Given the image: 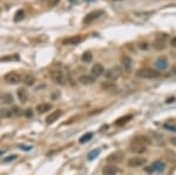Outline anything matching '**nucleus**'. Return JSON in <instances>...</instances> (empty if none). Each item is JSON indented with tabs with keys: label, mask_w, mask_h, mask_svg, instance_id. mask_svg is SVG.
I'll use <instances>...</instances> for the list:
<instances>
[{
	"label": "nucleus",
	"mask_w": 176,
	"mask_h": 175,
	"mask_svg": "<svg viewBox=\"0 0 176 175\" xmlns=\"http://www.w3.org/2000/svg\"><path fill=\"white\" fill-rule=\"evenodd\" d=\"M81 60H82V62H90L92 60H93V54L90 53V52H85L83 54L81 55Z\"/></svg>",
	"instance_id": "22"
},
{
	"label": "nucleus",
	"mask_w": 176,
	"mask_h": 175,
	"mask_svg": "<svg viewBox=\"0 0 176 175\" xmlns=\"http://www.w3.org/2000/svg\"><path fill=\"white\" fill-rule=\"evenodd\" d=\"M122 64H123L126 69H129L130 66H132V59L128 55H124V56H122Z\"/></svg>",
	"instance_id": "23"
},
{
	"label": "nucleus",
	"mask_w": 176,
	"mask_h": 175,
	"mask_svg": "<svg viewBox=\"0 0 176 175\" xmlns=\"http://www.w3.org/2000/svg\"><path fill=\"white\" fill-rule=\"evenodd\" d=\"M24 15H25V12L22 10H19V11L15 13V17H14V21H20L24 19Z\"/></svg>",
	"instance_id": "27"
},
{
	"label": "nucleus",
	"mask_w": 176,
	"mask_h": 175,
	"mask_svg": "<svg viewBox=\"0 0 176 175\" xmlns=\"http://www.w3.org/2000/svg\"><path fill=\"white\" fill-rule=\"evenodd\" d=\"M140 48H144V49H146V48H147V44H146V43H142V45H140Z\"/></svg>",
	"instance_id": "37"
},
{
	"label": "nucleus",
	"mask_w": 176,
	"mask_h": 175,
	"mask_svg": "<svg viewBox=\"0 0 176 175\" xmlns=\"http://www.w3.org/2000/svg\"><path fill=\"white\" fill-rule=\"evenodd\" d=\"M4 79H5V81L7 84H11V85H17V84H19L21 81L20 74L17 73V72H8L7 74H5Z\"/></svg>",
	"instance_id": "2"
},
{
	"label": "nucleus",
	"mask_w": 176,
	"mask_h": 175,
	"mask_svg": "<svg viewBox=\"0 0 176 175\" xmlns=\"http://www.w3.org/2000/svg\"><path fill=\"white\" fill-rule=\"evenodd\" d=\"M25 116L27 118V119H31V118H33V110H31V108H27V110H25Z\"/></svg>",
	"instance_id": "29"
},
{
	"label": "nucleus",
	"mask_w": 176,
	"mask_h": 175,
	"mask_svg": "<svg viewBox=\"0 0 176 175\" xmlns=\"http://www.w3.org/2000/svg\"><path fill=\"white\" fill-rule=\"evenodd\" d=\"M99 154H100V149H94V151H92L90 153L88 154V160H90V161L94 160Z\"/></svg>",
	"instance_id": "28"
},
{
	"label": "nucleus",
	"mask_w": 176,
	"mask_h": 175,
	"mask_svg": "<svg viewBox=\"0 0 176 175\" xmlns=\"http://www.w3.org/2000/svg\"><path fill=\"white\" fill-rule=\"evenodd\" d=\"M132 142H136L140 143V145H143V146H148L150 143V140L147 138V136H136L133 139Z\"/></svg>",
	"instance_id": "15"
},
{
	"label": "nucleus",
	"mask_w": 176,
	"mask_h": 175,
	"mask_svg": "<svg viewBox=\"0 0 176 175\" xmlns=\"http://www.w3.org/2000/svg\"><path fill=\"white\" fill-rule=\"evenodd\" d=\"M94 81H95L94 77H92V75H87V74L81 75V77L79 78V82L82 84V85H86V86H88V85H93Z\"/></svg>",
	"instance_id": "12"
},
{
	"label": "nucleus",
	"mask_w": 176,
	"mask_h": 175,
	"mask_svg": "<svg viewBox=\"0 0 176 175\" xmlns=\"http://www.w3.org/2000/svg\"><path fill=\"white\" fill-rule=\"evenodd\" d=\"M170 142H171V145H175L176 146V138H171L170 139Z\"/></svg>",
	"instance_id": "36"
},
{
	"label": "nucleus",
	"mask_w": 176,
	"mask_h": 175,
	"mask_svg": "<svg viewBox=\"0 0 176 175\" xmlns=\"http://www.w3.org/2000/svg\"><path fill=\"white\" fill-rule=\"evenodd\" d=\"M4 154V151H0V155H2Z\"/></svg>",
	"instance_id": "40"
},
{
	"label": "nucleus",
	"mask_w": 176,
	"mask_h": 175,
	"mask_svg": "<svg viewBox=\"0 0 176 175\" xmlns=\"http://www.w3.org/2000/svg\"><path fill=\"white\" fill-rule=\"evenodd\" d=\"M61 115H62V112H61L60 110H54V112H52V113L46 118V122H47L48 125H52V123H54L55 121L58 120Z\"/></svg>",
	"instance_id": "7"
},
{
	"label": "nucleus",
	"mask_w": 176,
	"mask_h": 175,
	"mask_svg": "<svg viewBox=\"0 0 176 175\" xmlns=\"http://www.w3.org/2000/svg\"><path fill=\"white\" fill-rule=\"evenodd\" d=\"M0 98H1V102L5 103V105H11L12 102H13V100H14L11 93H4Z\"/></svg>",
	"instance_id": "17"
},
{
	"label": "nucleus",
	"mask_w": 176,
	"mask_h": 175,
	"mask_svg": "<svg viewBox=\"0 0 176 175\" xmlns=\"http://www.w3.org/2000/svg\"><path fill=\"white\" fill-rule=\"evenodd\" d=\"M20 149H24V151H31L32 147H31V146H20Z\"/></svg>",
	"instance_id": "34"
},
{
	"label": "nucleus",
	"mask_w": 176,
	"mask_h": 175,
	"mask_svg": "<svg viewBox=\"0 0 176 175\" xmlns=\"http://www.w3.org/2000/svg\"><path fill=\"white\" fill-rule=\"evenodd\" d=\"M136 75L141 79H157L161 77V73L153 68H141L136 72Z\"/></svg>",
	"instance_id": "1"
},
{
	"label": "nucleus",
	"mask_w": 176,
	"mask_h": 175,
	"mask_svg": "<svg viewBox=\"0 0 176 175\" xmlns=\"http://www.w3.org/2000/svg\"><path fill=\"white\" fill-rule=\"evenodd\" d=\"M170 44H171V46H173V47H175V48H176V37H174V38L170 40Z\"/></svg>",
	"instance_id": "35"
},
{
	"label": "nucleus",
	"mask_w": 176,
	"mask_h": 175,
	"mask_svg": "<svg viewBox=\"0 0 176 175\" xmlns=\"http://www.w3.org/2000/svg\"><path fill=\"white\" fill-rule=\"evenodd\" d=\"M146 164H147V159L140 158V156H134L132 159H129L128 162H127V164L129 167H132V168H134V167H141V166Z\"/></svg>",
	"instance_id": "5"
},
{
	"label": "nucleus",
	"mask_w": 176,
	"mask_h": 175,
	"mask_svg": "<svg viewBox=\"0 0 176 175\" xmlns=\"http://www.w3.org/2000/svg\"><path fill=\"white\" fill-rule=\"evenodd\" d=\"M17 95H18V99L20 100L21 103H26L28 101V92L25 88H19L17 91Z\"/></svg>",
	"instance_id": "11"
},
{
	"label": "nucleus",
	"mask_w": 176,
	"mask_h": 175,
	"mask_svg": "<svg viewBox=\"0 0 176 175\" xmlns=\"http://www.w3.org/2000/svg\"><path fill=\"white\" fill-rule=\"evenodd\" d=\"M121 159H122L121 153H113L107 158V161H108V162H115V164H116V162L121 161Z\"/></svg>",
	"instance_id": "19"
},
{
	"label": "nucleus",
	"mask_w": 176,
	"mask_h": 175,
	"mask_svg": "<svg viewBox=\"0 0 176 175\" xmlns=\"http://www.w3.org/2000/svg\"><path fill=\"white\" fill-rule=\"evenodd\" d=\"M10 110H11L12 116H19V115L21 114V110H20L18 106H14V107H12Z\"/></svg>",
	"instance_id": "26"
},
{
	"label": "nucleus",
	"mask_w": 176,
	"mask_h": 175,
	"mask_svg": "<svg viewBox=\"0 0 176 175\" xmlns=\"http://www.w3.org/2000/svg\"><path fill=\"white\" fill-rule=\"evenodd\" d=\"M51 108H52V105L51 103H40V105L36 106L35 110H36V112L39 114H45V113H47Z\"/></svg>",
	"instance_id": "14"
},
{
	"label": "nucleus",
	"mask_w": 176,
	"mask_h": 175,
	"mask_svg": "<svg viewBox=\"0 0 176 175\" xmlns=\"http://www.w3.org/2000/svg\"><path fill=\"white\" fill-rule=\"evenodd\" d=\"M165 169V164L161 162V161H156L152 164L150 168H147V170H156V172H161Z\"/></svg>",
	"instance_id": "16"
},
{
	"label": "nucleus",
	"mask_w": 176,
	"mask_h": 175,
	"mask_svg": "<svg viewBox=\"0 0 176 175\" xmlns=\"http://www.w3.org/2000/svg\"><path fill=\"white\" fill-rule=\"evenodd\" d=\"M153 47H154L155 49H157V51H162V49H165V47H167V44H165V41L162 38H159V39H156L153 43Z\"/></svg>",
	"instance_id": "13"
},
{
	"label": "nucleus",
	"mask_w": 176,
	"mask_h": 175,
	"mask_svg": "<svg viewBox=\"0 0 176 175\" xmlns=\"http://www.w3.org/2000/svg\"><path fill=\"white\" fill-rule=\"evenodd\" d=\"M103 14V11H94V12H90L89 14H87L85 18H83V20L82 22L85 24V25H89V24H92V22L94 21L95 19H98L99 17H101Z\"/></svg>",
	"instance_id": "4"
},
{
	"label": "nucleus",
	"mask_w": 176,
	"mask_h": 175,
	"mask_svg": "<svg viewBox=\"0 0 176 175\" xmlns=\"http://www.w3.org/2000/svg\"><path fill=\"white\" fill-rule=\"evenodd\" d=\"M13 59H18V56L15 55V56H6V58H2L1 60L4 61V60H13Z\"/></svg>",
	"instance_id": "33"
},
{
	"label": "nucleus",
	"mask_w": 176,
	"mask_h": 175,
	"mask_svg": "<svg viewBox=\"0 0 176 175\" xmlns=\"http://www.w3.org/2000/svg\"><path fill=\"white\" fill-rule=\"evenodd\" d=\"M15 158H17V155H14V154H13V155H10L8 158H5V159H4V161H5V162H8V161H11V160H14Z\"/></svg>",
	"instance_id": "31"
},
{
	"label": "nucleus",
	"mask_w": 176,
	"mask_h": 175,
	"mask_svg": "<svg viewBox=\"0 0 176 175\" xmlns=\"http://www.w3.org/2000/svg\"><path fill=\"white\" fill-rule=\"evenodd\" d=\"M132 118H133V115H130V114H129V115H126V116H122V118H120L119 120L115 121V125H116V126H122V125L127 123V122L130 120Z\"/></svg>",
	"instance_id": "21"
},
{
	"label": "nucleus",
	"mask_w": 176,
	"mask_h": 175,
	"mask_svg": "<svg viewBox=\"0 0 176 175\" xmlns=\"http://www.w3.org/2000/svg\"><path fill=\"white\" fill-rule=\"evenodd\" d=\"M130 152L135 154H142L147 151V146H143V145H140V143L136 142H132L130 143Z\"/></svg>",
	"instance_id": "6"
},
{
	"label": "nucleus",
	"mask_w": 176,
	"mask_h": 175,
	"mask_svg": "<svg viewBox=\"0 0 176 175\" xmlns=\"http://www.w3.org/2000/svg\"><path fill=\"white\" fill-rule=\"evenodd\" d=\"M51 77H52V80L56 85H65L66 77H65V73L62 71H53Z\"/></svg>",
	"instance_id": "3"
},
{
	"label": "nucleus",
	"mask_w": 176,
	"mask_h": 175,
	"mask_svg": "<svg viewBox=\"0 0 176 175\" xmlns=\"http://www.w3.org/2000/svg\"><path fill=\"white\" fill-rule=\"evenodd\" d=\"M171 72H173V74H176V66H174V67H173Z\"/></svg>",
	"instance_id": "38"
},
{
	"label": "nucleus",
	"mask_w": 176,
	"mask_h": 175,
	"mask_svg": "<svg viewBox=\"0 0 176 175\" xmlns=\"http://www.w3.org/2000/svg\"><path fill=\"white\" fill-rule=\"evenodd\" d=\"M0 115L4 118V119H8V118H12V113L10 108H5V110H0Z\"/></svg>",
	"instance_id": "24"
},
{
	"label": "nucleus",
	"mask_w": 176,
	"mask_h": 175,
	"mask_svg": "<svg viewBox=\"0 0 176 175\" xmlns=\"http://www.w3.org/2000/svg\"><path fill=\"white\" fill-rule=\"evenodd\" d=\"M92 138H93V133H87V134H85V135H82V136L80 138L79 142L80 143H86L87 141H89Z\"/></svg>",
	"instance_id": "25"
},
{
	"label": "nucleus",
	"mask_w": 176,
	"mask_h": 175,
	"mask_svg": "<svg viewBox=\"0 0 176 175\" xmlns=\"http://www.w3.org/2000/svg\"><path fill=\"white\" fill-rule=\"evenodd\" d=\"M59 1H60V0H48V6H49V7H53V6H55V5L59 4Z\"/></svg>",
	"instance_id": "30"
},
{
	"label": "nucleus",
	"mask_w": 176,
	"mask_h": 175,
	"mask_svg": "<svg viewBox=\"0 0 176 175\" xmlns=\"http://www.w3.org/2000/svg\"><path fill=\"white\" fill-rule=\"evenodd\" d=\"M69 2H75V0H68Z\"/></svg>",
	"instance_id": "39"
},
{
	"label": "nucleus",
	"mask_w": 176,
	"mask_h": 175,
	"mask_svg": "<svg viewBox=\"0 0 176 175\" xmlns=\"http://www.w3.org/2000/svg\"><path fill=\"white\" fill-rule=\"evenodd\" d=\"M92 74H93V77H101L103 73H105V67L103 65H101V64H95V65L92 67Z\"/></svg>",
	"instance_id": "9"
},
{
	"label": "nucleus",
	"mask_w": 176,
	"mask_h": 175,
	"mask_svg": "<svg viewBox=\"0 0 176 175\" xmlns=\"http://www.w3.org/2000/svg\"><path fill=\"white\" fill-rule=\"evenodd\" d=\"M81 41H82V37H81V35H73V37H69V38L65 39V40L62 41V44L64 45H77V44H80Z\"/></svg>",
	"instance_id": "10"
},
{
	"label": "nucleus",
	"mask_w": 176,
	"mask_h": 175,
	"mask_svg": "<svg viewBox=\"0 0 176 175\" xmlns=\"http://www.w3.org/2000/svg\"><path fill=\"white\" fill-rule=\"evenodd\" d=\"M118 172H119L118 167L113 166V164H107L102 168V174L103 175H116Z\"/></svg>",
	"instance_id": "8"
},
{
	"label": "nucleus",
	"mask_w": 176,
	"mask_h": 175,
	"mask_svg": "<svg viewBox=\"0 0 176 175\" xmlns=\"http://www.w3.org/2000/svg\"><path fill=\"white\" fill-rule=\"evenodd\" d=\"M165 128H167V129H169V131H174V132H176V127H174V126H169V125H165Z\"/></svg>",
	"instance_id": "32"
},
{
	"label": "nucleus",
	"mask_w": 176,
	"mask_h": 175,
	"mask_svg": "<svg viewBox=\"0 0 176 175\" xmlns=\"http://www.w3.org/2000/svg\"><path fill=\"white\" fill-rule=\"evenodd\" d=\"M24 84L26 85V86H32L34 85V82H35V78L32 75V74H26L25 77H24Z\"/></svg>",
	"instance_id": "20"
},
{
	"label": "nucleus",
	"mask_w": 176,
	"mask_h": 175,
	"mask_svg": "<svg viewBox=\"0 0 176 175\" xmlns=\"http://www.w3.org/2000/svg\"><path fill=\"white\" fill-rule=\"evenodd\" d=\"M155 66H156L159 69L163 71V69L167 68V66H168V61H167V59H165V58H160V59H157V60H156Z\"/></svg>",
	"instance_id": "18"
}]
</instances>
